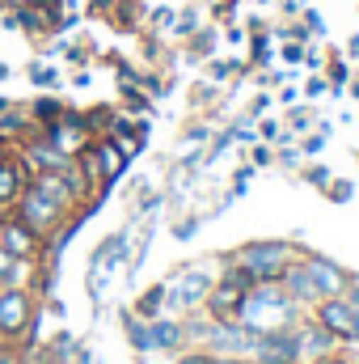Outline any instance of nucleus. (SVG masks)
I'll return each instance as SVG.
<instances>
[{
  "mask_svg": "<svg viewBox=\"0 0 359 364\" xmlns=\"http://www.w3.org/2000/svg\"><path fill=\"white\" fill-rule=\"evenodd\" d=\"M0 364H17V356L13 352H0Z\"/></svg>",
  "mask_w": 359,
  "mask_h": 364,
  "instance_id": "f3484780",
  "label": "nucleus"
},
{
  "mask_svg": "<svg viewBox=\"0 0 359 364\" xmlns=\"http://www.w3.org/2000/svg\"><path fill=\"white\" fill-rule=\"evenodd\" d=\"M317 326L330 339H359V318L351 309V301H343V296H326L317 305Z\"/></svg>",
  "mask_w": 359,
  "mask_h": 364,
  "instance_id": "39448f33",
  "label": "nucleus"
},
{
  "mask_svg": "<svg viewBox=\"0 0 359 364\" xmlns=\"http://www.w3.org/2000/svg\"><path fill=\"white\" fill-rule=\"evenodd\" d=\"M13 216H17L21 225H30L38 237H51V233L64 225L68 208H60L55 199H47V195H38L34 186H26V191H21V199L13 203Z\"/></svg>",
  "mask_w": 359,
  "mask_h": 364,
  "instance_id": "f03ea898",
  "label": "nucleus"
},
{
  "mask_svg": "<svg viewBox=\"0 0 359 364\" xmlns=\"http://www.w3.org/2000/svg\"><path fill=\"white\" fill-rule=\"evenodd\" d=\"M237 267L254 275V284H275L287 272V246H270V242L267 246H250V250H241Z\"/></svg>",
  "mask_w": 359,
  "mask_h": 364,
  "instance_id": "20e7f679",
  "label": "nucleus"
},
{
  "mask_svg": "<svg viewBox=\"0 0 359 364\" xmlns=\"http://www.w3.org/2000/svg\"><path fill=\"white\" fill-rule=\"evenodd\" d=\"M0 132H26V123L17 114H9V119H0Z\"/></svg>",
  "mask_w": 359,
  "mask_h": 364,
  "instance_id": "2eb2a0df",
  "label": "nucleus"
},
{
  "mask_svg": "<svg viewBox=\"0 0 359 364\" xmlns=\"http://www.w3.org/2000/svg\"><path fill=\"white\" fill-rule=\"evenodd\" d=\"M304 272H309V279H313L317 296H343L347 279H343V272H338L334 263H326V259H304Z\"/></svg>",
  "mask_w": 359,
  "mask_h": 364,
  "instance_id": "9d476101",
  "label": "nucleus"
},
{
  "mask_svg": "<svg viewBox=\"0 0 359 364\" xmlns=\"http://www.w3.org/2000/svg\"><path fill=\"white\" fill-rule=\"evenodd\" d=\"M30 186H34L38 195H47V199H55L60 208H72V203L81 199V191H85V182L72 174V166H68V170H47V174H38Z\"/></svg>",
  "mask_w": 359,
  "mask_h": 364,
  "instance_id": "423d86ee",
  "label": "nucleus"
},
{
  "mask_svg": "<svg viewBox=\"0 0 359 364\" xmlns=\"http://www.w3.org/2000/svg\"><path fill=\"white\" fill-rule=\"evenodd\" d=\"M0 246H4L13 259H34V255H43V237H38L30 225H21L17 216H4V225H0Z\"/></svg>",
  "mask_w": 359,
  "mask_h": 364,
  "instance_id": "0eeeda50",
  "label": "nucleus"
},
{
  "mask_svg": "<svg viewBox=\"0 0 359 364\" xmlns=\"http://www.w3.org/2000/svg\"><path fill=\"white\" fill-rule=\"evenodd\" d=\"M26 161H30L38 174H47V170H68V166H72V157H64L51 140H47V144H30V149H26Z\"/></svg>",
  "mask_w": 359,
  "mask_h": 364,
  "instance_id": "9b49d317",
  "label": "nucleus"
},
{
  "mask_svg": "<svg viewBox=\"0 0 359 364\" xmlns=\"http://www.w3.org/2000/svg\"><path fill=\"white\" fill-rule=\"evenodd\" d=\"M30 318H34V296H30V288L4 284V288H0V343L21 339V335L30 331Z\"/></svg>",
  "mask_w": 359,
  "mask_h": 364,
  "instance_id": "7ed1b4c3",
  "label": "nucleus"
},
{
  "mask_svg": "<svg viewBox=\"0 0 359 364\" xmlns=\"http://www.w3.org/2000/svg\"><path fill=\"white\" fill-rule=\"evenodd\" d=\"M93 157H97L101 178H106V182H110L118 170H123V166H127V157L118 153V144H114V140H97V144H93Z\"/></svg>",
  "mask_w": 359,
  "mask_h": 364,
  "instance_id": "f8f14e48",
  "label": "nucleus"
},
{
  "mask_svg": "<svg viewBox=\"0 0 359 364\" xmlns=\"http://www.w3.org/2000/svg\"><path fill=\"white\" fill-rule=\"evenodd\" d=\"M182 335H178V326H170V322H161V326H157V343H165V348H170V343H178Z\"/></svg>",
  "mask_w": 359,
  "mask_h": 364,
  "instance_id": "4468645a",
  "label": "nucleus"
},
{
  "mask_svg": "<svg viewBox=\"0 0 359 364\" xmlns=\"http://www.w3.org/2000/svg\"><path fill=\"white\" fill-rule=\"evenodd\" d=\"M47 140L64 153V157H77L89 140V127H85V119H64V123H51V132H47Z\"/></svg>",
  "mask_w": 359,
  "mask_h": 364,
  "instance_id": "6e6552de",
  "label": "nucleus"
},
{
  "mask_svg": "<svg viewBox=\"0 0 359 364\" xmlns=\"http://www.w3.org/2000/svg\"><path fill=\"white\" fill-rule=\"evenodd\" d=\"M182 364H211V360H207V356H186Z\"/></svg>",
  "mask_w": 359,
  "mask_h": 364,
  "instance_id": "dca6fc26",
  "label": "nucleus"
},
{
  "mask_svg": "<svg viewBox=\"0 0 359 364\" xmlns=\"http://www.w3.org/2000/svg\"><path fill=\"white\" fill-rule=\"evenodd\" d=\"M4 216H9V208H0V225H4Z\"/></svg>",
  "mask_w": 359,
  "mask_h": 364,
  "instance_id": "a211bd4d",
  "label": "nucleus"
},
{
  "mask_svg": "<svg viewBox=\"0 0 359 364\" xmlns=\"http://www.w3.org/2000/svg\"><path fill=\"white\" fill-rule=\"evenodd\" d=\"M30 186V170L17 157H0V208H13L21 199V191Z\"/></svg>",
  "mask_w": 359,
  "mask_h": 364,
  "instance_id": "1a4fd4ad",
  "label": "nucleus"
},
{
  "mask_svg": "<svg viewBox=\"0 0 359 364\" xmlns=\"http://www.w3.org/2000/svg\"><path fill=\"white\" fill-rule=\"evenodd\" d=\"M250 292H254V275L241 272V267H233L220 284L207 288V309H211V318H216V322H233V318H241V305H245Z\"/></svg>",
  "mask_w": 359,
  "mask_h": 364,
  "instance_id": "f257e3e1",
  "label": "nucleus"
},
{
  "mask_svg": "<svg viewBox=\"0 0 359 364\" xmlns=\"http://www.w3.org/2000/svg\"><path fill=\"white\" fill-rule=\"evenodd\" d=\"M26 272H30V259H13V255L0 246V288H4V284H17Z\"/></svg>",
  "mask_w": 359,
  "mask_h": 364,
  "instance_id": "ddd939ff",
  "label": "nucleus"
}]
</instances>
